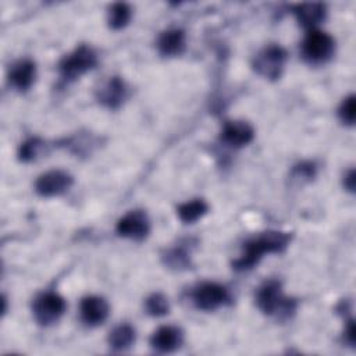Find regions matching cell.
<instances>
[{"mask_svg":"<svg viewBox=\"0 0 356 356\" xmlns=\"http://www.w3.org/2000/svg\"><path fill=\"white\" fill-rule=\"evenodd\" d=\"M289 235L285 232L268 231L246 242L243 248V254L234 263L235 268L246 270L253 267L264 253L281 252L288 245Z\"/></svg>","mask_w":356,"mask_h":356,"instance_id":"cell-1","label":"cell"},{"mask_svg":"<svg viewBox=\"0 0 356 356\" xmlns=\"http://www.w3.org/2000/svg\"><path fill=\"white\" fill-rule=\"evenodd\" d=\"M257 305L267 314L277 312L289 314L295 306L292 300L282 298L280 282L274 280L267 281L263 286H260L257 292Z\"/></svg>","mask_w":356,"mask_h":356,"instance_id":"cell-2","label":"cell"},{"mask_svg":"<svg viewBox=\"0 0 356 356\" xmlns=\"http://www.w3.org/2000/svg\"><path fill=\"white\" fill-rule=\"evenodd\" d=\"M95 64V51L88 46H81L60 63V72L65 81H71L93 68Z\"/></svg>","mask_w":356,"mask_h":356,"instance_id":"cell-3","label":"cell"},{"mask_svg":"<svg viewBox=\"0 0 356 356\" xmlns=\"http://www.w3.org/2000/svg\"><path fill=\"white\" fill-rule=\"evenodd\" d=\"M302 51L310 63H323L328 60L334 51L332 38L321 31H310L303 40Z\"/></svg>","mask_w":356,"mask_h":356,"instance_id":"cell-4","label":"cell"},{"mask_svg":"<svg viewBox=\"0 0 356 356\" xmlns=\"http://www.w3.org/2000/svg\"><path fill=\"white\" fill-rule=\"evenodd\" d=\"M65 310V302L64 299L54 293V292H46L36 298L33 303V314L38 323L47 325L54 323L61 317V314Z\"/></svg>","mask_w":356,"mask_h":356,"instance_id":"cell-5","label":"cell"},{"mask_svg":"<svg viewBox=\"0 0 356 356\" xmlns=\"http://www.w3.org/2000/svg\"><path fill=\"white\" fill-rule=\"evenodd\" d=\"M285 58H286L285 50L280 46L273 44L266 47L257 54L254 60V68L264 78L275 79L281 75Z\"/></svg>","mask_w":356,"mask_h":356,"instance_id":"cell-6","label":"cell"},{"mask_svg":"<svg viewBox=\"0 0 356 356\" xmlns=\"http://www.w3.org/2000/svg\"><path fill=\"white\" fill-rule=\"evenodd\" d=\"M193 302L202 310H214L228 300V292L216 282H203L193 291Z\"/></svg>","mask_w":356,"mask_h":356,"instance_id":"cell-7","label":"cell"},{"mask_svg":"<svg viewBox=\"0 0 356 356\" xmlns=\"http://www.w3.org/2000/svg\"><path fill=\"white\" fill-rule=\"evenodd\" d=\"M117 232L131 239H143L149 232V220L140 210L129 211L117 224Z\"/></svg>","mask_w":356,"mask_h":356,"instance_id":"cell-8","label":"cell"},{"mask_svg":"<svg viewBox=\"0 0 356 356\" xmlns=\"http://www.w3.org/2000/svg\"><path fill=\"white\" fill-rule=\"evenodd\" d=\"M72 184V178L60 170L49 171L36 181V192L42 196H54L65 192Z\"/></svg>","mask_w":356,"mask_h":356,"instance_id":"cell-9","label":"cell"},{"mask_svg":"<svg viewBox=\"0 0 356 356\" xmlns=\"http://www.w3.org/2000/svg\"><path fill=\"white\" fill-rule=\"evenodd\" d=\"M108 314V305L103 298L88 296L81 303V317L89 325L102 324Z\"/></svg>","mask_w":356,"mask_h":356,"instance_id":"cell-10","label":"cell"},{"mask_svg":"<svg viewBox=\"0 0 356 356\" xmlns=\"http://www.w3.org/2000/svg\"><path fill=\"white\" fill-rule=\"evenodd\" d=\"M222 140L234 147L248 145L253 138V129L243 121H229L221 132Z\"/></svg>","mask_w":356,"mask_h":356,"instance_id":"cell-11","label":"cell"},{"mask_svg":"<svg viewBox=\"0 0 356 356\" xmlns=\"http://www.w3.org/2000/svg\"><path fill=\"white\" fill-rule=\"evenodd\" d=\"M182 334L178 328L171 325L160 327L152 337V346L159 352H172L179 346Z\"/></svg>","mask_w":356,"mask_h":356,"instance_id":"cell-12","label":"cell"},{"mask_svg":"<svg viewBox=\"0 0 356 356\" xmlns=\"http://www.w3.org/2000/svg\"><path fill=\"white\" fill-rule=\"evenodd\" d=\"M10 83L18 90H26L35 79V64L29 60L18 61L10 70Z\"/></svg>","mask_w":356,"mask_h":356,"instance_id":"cell-13","label":"cell"},{"mask_svg":"<svg viewBox=\"0 0 356 356\" xmlns=\"http://www.w3.org/2000/svg\"><path fill=\"white\" fill-rule=\"evenodd\" d=\"M298 21L305 28H313L320 24L325 15V7L321 3H303L293 8Z\"/></svg>","mask_w":356,"mask_h":356,"instance_id":"cell-14","label":"cell"},{"mask_svg":"<svg viewBox=\"0 0 356 356\" xmlns=\"http://www.w3.org/2000/svg\"><path fill=\"white\" fill-rule=\"evenodd\" d=\"M185 46V35L181 29H170L160 35L157 47L164 56H175L182 51Z\"/></svg>","mask_w":356,"mask_h":356,"instance_id":"cell-15","label":"cell"},{"mask_svg":"<svg viewBox=\"0 0 356 356\" xmlns=\"http://www.w3.org/2000/svg\"><path fill=\"white\" fill-rule=\"evenodd\" d=\"M124 96H125L124 82L118 76H114L102 89L100 102L108 107H118L124 100Z\"/></svg>","mask_w":356,"mask_h":356,"instance_id":"cell-16","label":"cell"},{"mask_svg":"<svg viewBox=\"0 0 356 356\" xmlns=\"http://www.w3.org/2000/svg\"><path fill=\"white\" fill-rule=\"evenodd\" d=\"M134 341H135V331L131 325H127V324L115 327L110 332V337H108L110 346L113 349H117V350H121V349H125V348L131 346Z\"/></svg>","mask_w":356,"mask_h":356,"instance_id":"cell-17","label":"cell"},{"mask_svg":"<svg viewBox=\"0 0 356 356\" xmlns=\"http://www.w3.org/2000/svg\"><path fill=\"white\" fill-rule=\"evenodd\" d=\"M206 211L207 204L200 199L186 202L178 207V216L184 222H193L200 218Z\"/></svg>","mask_w":356,"mask_h":356,"instance_id":"cell-18","label":"cell"},{"mask_svg":"<svg viewBox=\"0 0 356 356\" xmlns=\"http://www.w3.org/2000/svg\"><path fill=\"white\" fill-rule=\"evenodd\" d=\"M131 18V8L125 3H115L111 6L108 13L110 26L114 29L124 28Z\"/></svg>","mask_w":356,"mask_h":356,"instance_id":"cell-19","label":"cell"},{"mask_svg":"<svg viewBox=\"0 0 356 356\" xmlns=\"http://www.w3.org/2000/svg\"><path fill=\"white\" fill-rule=\"evenodd\" d=\"M146 310L152 316H163L168 313V302L167 298L161 293H153L146 300Z\"/></svg>","mask_w":356,"mask_h":356,"instance_id":"cell-20","label":"cell"},{"mask_svg":"<svg viewBox=\"0 0 356 356\" xmlns=\"http://www.w3.org/2000/svg\"><path fill=\"white\" fill-rule=\"evenodd\" d=\"M42 145H43V143H42L39 139H36V138H32V139L26 140V142L21 146V149H19V159L24 160V161H29V160L35 159L36 154L39 153Z\"/></svg>","mask_w":356,"mask_h":356,"instance_id":"cell-21","label":"cell"},{"mask_svg":"<svg viewBox=\"0 0 356 356\" xmlns=\"http://www.w3.org/2000/svg\"><path fill=\"white\" fill-rule=\"evenodd\" d=\"M339 117L346 124L355 122V96H349L343 100L339 108Z\"/></svg>","mask_w":356,"mask_h":356,"instance_id":"cell-22","label":"cell"},{"mask_svg":"<svg viewBox=\"0 0 356 356\" xmlns=\"http://www.w3.org/2000/svg\"><path fill=\"white\" fill-rule=\"evenodd\" d=\"M345 337H346V339L349 341L350 345L355 343V324H353V321H349L348 330L345 331Z\"/></svg>","mask_w":356,"mask_h":356,"instance_id":"cell-23","label":"cell"},{"mask_svg":"<svg viewBox=\"0 0 356 356\" xmlns=\"http://www.w3.org/2000/svg\"><path fill=\"white\" fill-rule=\"evenodd\" d=\"M345 185H346L350 191H353V188H355V171H353V170H350L349 174L346 175V178H345Z\"/></svg>","mask_w":356,"mask_h":356,"instance_id":"cell-24","label":"cell"}]
</instances>
